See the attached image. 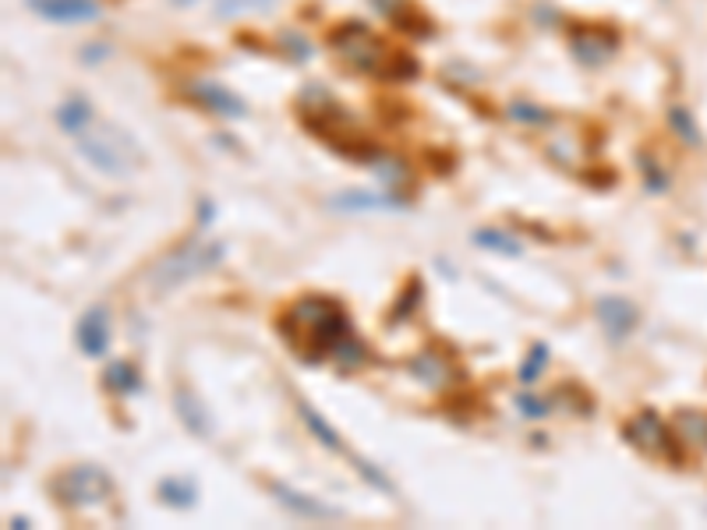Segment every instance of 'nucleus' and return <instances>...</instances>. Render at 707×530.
<instances>
[{
  "label": "nucleus",
  "mask_w": 707,
  "mask_h": 530,
  "mask_svg": "<svg viewBox=\"0 0 707 530\" xmlns=\"http://www.w3.org/2000/svg\"><path fill=\"white\" fill-rule=\"evenodd\" d=\"M280 340L308 364L333 361L354 333L347 308L333 294H301L277 315Z\"/></svg>",
  "instance_id": "1"
},
{
  "label": "nucleus",
  "mask_w": 707,
  "mask_h": 530,
  "mask_svg": "<svg viewBox=\"0 0 707 530\" xmlns=\"http://www.w3.org/2000/svg\"><path fill=\"white\" fill-rule=\"evenodd\" d=\"M298 117L308 127V135H315L322 145H330V149L343 159H351V163L383 159L378 145L361 132L347 110H343L330 93H322V89H308V93L298 100Z\"/></svg>",
  "instance_id": "2"
},
{
  "label": "nucleus",
  "mask_w": 707,
  "mask_h": 530,
  "mask_svg": "<svg viewBox=\"0 0 707 530\" xmlns=\"http://www.w3.org/2000/svg\"><path fill=\"white\" fill-rule=\"evenodd\" d=\"M325 43H330L333 58L343 67L357 71V75L386 79V82H389L396 53H401L396 46H389L368 22H357V18H347V22L333 25L330 35H325Z\"/></svg>",
  "instance_id": "3"
},
{
  "label": "nucleus",
  "mask_w": 707,
  "mask_h": 530,
  "mask_svg": "<svg viewBox=\"0 0 707 530\" xmlns=\"http://www.w3.org/2000/svg\"><path fill=\"white\" fill-rule=\"evenodd\" d=\"M79 153L89 159V167H96L106 177H132L145 167V153L132 132H124L114 121H93L82 135H75Z\"/></svg>",
  "instance_id": "4"
},
{
  "label": "nucleus",
  "mask_w": 707,
  "mask_h": 530,
  "mask_svg": "<svg viewBox=\"0 0 707 530\" xmlns=\"http://www.w3.org/2000/svg\"><path fill=\"white\" fill-rule=\"evenodd\" d=\"M223 254H227V248L220 241H185L180 248H174L167 259L156 262L149 283L156 294H170V290L212 272L223 262Z\"/></svg>",
  "instance_id": "5"
},
{
  "label": "nucleus",
  "mask_w": 707,
  "mask_h": 530,
  "mask_svg": "<svg viewBox=\"0 0 707 530\" xmlns=\"http://www.w3.org/2000/svg\"><path fill=\"white\" fill-rule=\"evenodd\" d=\"M46 488L64 509H93L114 496V478L96 464H75L53 474Z\"/></svg>",
  "instance_id": "6"
},
{
  "label": "nucleus",
  "mask_w": 707,
  "mask_h": 530,
  "mask_svg": "<svg viewBox=\"0 0 707 530\" xmlns=\"http://www.w3.org/2000/svg\"><path fill=\"white\" fill-rule=\"evenodd\" d=\"M623 438L626 443L651 456V460H665V464H683V438L676 428L665 425V417L658 411H637L623 425Z\"/></svg>",
  "instance_id": "7"
},
{
  "label": "nucleus",
  "mask_w": 707,
  "mask_h": 530,
  "mask_svg": "<svg viewBox=\"0 0 707 530\" xmlns=\"http://www.w3.org/2000/svg\"><path fill=\"white\" fill-rule=\"evenodd\" d=\"M570 50L584 67H602L620 50V32L602 22H584L570 29Z\"/></svg>",
  "instance_id": "8"
},
{
  "label": "nucleus",
  "mask_w": 707,
  "mask_h": 530,
  "mask_svg": "<svg viewBox=\"0 0 707 530\" xmlns=\"http://www.w3.org/2000/svg\"><path fill=\"white\" fill-rule=\"evenodd\" d=\"M407 372L418 382H425V386H432V389H449V386H457V382L464 378L460 364L453 361L446 351H439V346H425L422 354H414L410 364H407Z\"/></svg>",
  "instance_id": "9"
},
{
  "label": "nucleus",
  "mask_w": 707,
  "mask_h": 530,
  "mask_svg": "<svg viewBox=\"0 0 707 530\" xmlns=\"http://www.w3.org/2000/svg\"><path fill=\"white\" fill-rule=\"evenodd\" d=\"M75 340H79V351L93 361L111 354V308L106 304L85 308V315L75 325Z\"/></svg>",
  "instance_id": "10"
},
{
  "label": "nucleus",
  "mask_w": 707,
  "mask_h": 530,
  "mask_svg": "<svg viewBox=\"0 0 707 530\" xmlns=\"http://www.w3.org/2000/svg\"><path fill=\"white\" fill-rule=\"evenodd\" d=\"M266 491L287 509V513H294L298 520H336L340 517L336 506L308 496V491H298L294 485H287V481H266Z\"/></svg>",
  "instance_id": "11"
},
{
  "label": "nucleus",
  "mask_w": 707,
  "mask_h": 530,
  "mask_svg": "<svg viewBox=\"0 0 707 530\" xmlns=\"http://www.w3.org/2000/svg\"><path fill=\"white\" fill-rule=\"evenodd\" d=\"M594 319H597V325L605 329V336L612 343H623V340H630L633 333H637L641 312L626 298H597L594 301Z\"/></svg>",
  "instance_id": "12"
},
{
  "label": "nucleus",
  "mask_w": 707,
  "mask_h": 530,
  "mask_svg": "<svg viewBox=\"0 0 707 530\" xmlns=\"http://www.w3.org/2000/svg\"><path fill=\"white\" fill-rule=\"evenodd\" d=\"M174 414H177V422L185 425V432H191L195 438H212V432H216L212 411L188 382H177L174 386Z\"/></svg>",
  "instance_id": "13"
},
{
  "label": "nucleus",
  "mask_w": 707,
  "mask_h": 530,
  "mask_svg": "<svg viewBox=\"0 0 707 530\" xmlns=\"http://www.w3.org/2000/svg\"><path fill=\"white\" fill-rule=\"evenodd\" d=\"M25 4L53 25H85L100 18V0H25Z\"/></svg>",
  "instance_id": "14"
},
{
  "label": "nucleus",
  "mask_w": 707,
  "mask_h": 530,
  "mask_svg": "<svg viewBox=\"0 0 707 530\" xmlns=\"http://www.w3.org/2000/svg\"><path fill=\"white\" fill-rule=\"evenodd\" d=\"M188 96L202 110H209V114H216V117H227V121L248 117V103L238 93H230V89L220 85V82H191Z\"/></svg>",
  "instance_id": "15"
},
{
  "label": "nucleus",
  "mask_w": 707,
  "mask_h": 530,
  "mask_svg": "<svg viewBox=\"0 0 707 530\" xmlns=\"http://www.w3.org/2000/svg\"><path fill=\"white\" fill-rule=\"evenodd\" d=\"M298 414H301L304 428L319 438V446H325L330 453H340V456H351V449L343 446V435H340L330 422H325V417H322L312 404H308V399H301V396H298Z\"/></svg>",
  "instance_id": "16"
},
{
  "label": "nucleus",
  "mask_w": 707,
  "mask_h": 530,
  "mask_svg": "<svg viewBox=\"0 0 707 530\" xmlns=\"http://www.w3.org/2000/svg\"><path fill=\"white\" fill-rule=\"evenodd\" d=\"M96 121V110H93V103H89L82 93H75V96H67L61 106H58V124H61V132L64 135H82L89 124Z\"/></svg>",
  "instance_id": "17"
},
{
  "label": "nucleus",
  "mask_w": 707,
  "mask_h": 530,
  "mask_svg": "<svg viewBox=\"0 0 707 530\" xmlns=\"http://www.w3.org/2000/svg\"><path fill=\"white\" fill-rule=\"evenodd\" d=\"M103 389L114 396H138L142 393V375L132 361H111L103 368Z\"/></svg>",
  "instance_id": "18"
},
{
  "label": "nucleus",
  "mask_w": 707,
  "mask_h": 530,
  "mask_svg": "<svg viewBox=\"0 0 707 530\" xmlns=\"http://www.w3.org/2000/svg\"><path fill=\"white\" fill-rule=\"evenodd\" d=\"M156 496L167 502L170 509H191L195 502H198V488H195V481L191 478H163L159 485H156Z\"/></svg>",
  "instance_id": "19"
},
{
  "label": "nucleus",
  "mask_w": 707,
  "mask_h": 530,
  "mask_svg": "<svg viewBox=\"0 0 707 530\" xmlns=\"http://www.w3.org/2000/svg\"><path fill=\"white\" fill-rule=\"evenodd\" d=\"M333 206L336 209H401L404 206V198L401 195H393L389 188L386 191H378V195H361V191H347V195H336L333 198Z\"/></svg>",
  "instance_id": "20"
},
{
  "label": "nucleus",
  "mask_w": 707,
  "mask_h": 530,
  "mask_svg": "<svg viewBox=\"0 0 707 530\" xmlns=\"http://www.w3.org/2000/svg\"><path fill=\"white\" fill-rule=\"evenodd\" d=\"M475 245L481 251H496V254H506V259H520L523 254V245L517 241L513 233H506V230H496V227H481L475 230Z\"/></svg>",
  "instance_id": "21"
},
{
  "label": "nucleus",
  "mask_w": 707,
  "mask_h": 530,
  "mask_svg": "<svg viewBox=\"0 0 707 530\" xmlns=\"http://www.w3.org/2000/svg\"><path fill=\"white\" fill-rule=\"evenodd\" d=\"M676 432L683 438V446L700 443L707 449V414L704 411H679L676 414Z\"/></svg>",
  "instance_id": "22"
},
{
  "label": "nucleus",
  "mask_w": 707,
  "mask_h": 530,
  "mask_svg": "<svg viewBox=\"0 0 707 530\" xmlns=\"http://www.w3.org/2000/svg\"><path fill=\"white\" fill-rule=\"evenodd\" d=\"M545 368H549V343H531L528 357L520 361V382L523 386H534Z\"/></svg>",
  "instance_id": "23"
},
{
  "label": "nucleus",
  "mask_w": 707,
  "mask_h": 530,
  "mask_svg": "<svg viewBox=\"0 0 707 530\" xmlns=\"http://www.w3.org/2000/svg\"><path fill=\"white\" fill-rule=\"evenodd\" d=\"M517 411H520V417H528V422H545V417L555 411V404L549 396H538V393H531V389H523V393H517Z\"/></svg>",
  "instance_id": "24"
},
{
  "label": "nucleus",
  "mask_w": 707,
  "mask_h": 530,
  "mask_svg": "<svg viewBox=\"0 0 707 530\" xmlns=\"http://www.w3.org/2000/svg\"><path fill=\"white\" fill-rule=\"evenodd\" d=\"M422 298H425V283L414 277V280H407V287H404V294L396 298V304H393V312H389V319L393 322H401V319H407V315H414V308L422 304Z\"/></svg>",
  "instance_id": "25"
},
{
  "label": "nucleus",
  "mask_w": 707,
  "mask_h": 530,
  "mask_svg": "<svg viewBox=\"0 0 707 530\" xmlns=\"http://www.w3.org/2000/svg\"><path fill=\"white\" fill-rule=\"evenodd\" d=\"M269 4H273V0H216L212 8L220 18H241L248 11H266Z\"/></svg>",
  "instance_id": "26"
},
{
  "label": "nucleus",
  "mask_w": 707,
  "mask_h": 530,
  "mask_svg": "<svg viewBox=\"0 0 707 530\" xmlns=\"http://www.w3.org/2000/svg\"><path fill=\"white\" fill-rule=\"evenodd\" d=\"M510 114H513V121H520V124H549V121H552L549 110H541V106H534V103H523V100L510 103Z\"/></svg>",
  "instance_id": "27"
},
{
  "label": "nucleus",
  "mask_w": 707,
  "mask_h": 530,
  "mask_svg": "<svg viewBox=\"0 0 707 530\" xmlns=\"http://www.w3.org/2000/svg\"><path fill=\"white\" fill-rule=\"evenodd\" d=\"M668 121H673L676 127H679V135L686 138V142H700V135H697V124H690L686 121V110H673V114H668Z\"/></svg>",
  "instance_id": "28"
},
{
  "label": "nucleus",
  "mask_w": 707,
  "mask_h": 530,
  "mask_svg": "<svg viewBox=\"0 0 707 530\" xmlns=\"http://www.w3.org/2000/svg\"><path fill=\"white\" fill-rule=\"evenodd\" d=\"M641 167H644V180H647V188H651V191H665V188H668V180L658 174V167H655V163H651L647 156L641 159Z\"/></svg>",
  "instance_id": "29"
},
{
  "label": "nucleus",
  "mask_w": 707,
  "mask_h": 530,
  "mask_svg": "<svg viewBox=\"0 0 707 530\" xmlns=\"http://www.w3.org/2000/svg\"><path fill=\"white\" fill-rule=\"evenodd\" d=\"M170 4H174V8H195L198 0H170Z\"/></svg>",
  "instance_id": "30"
}]
</instances>
